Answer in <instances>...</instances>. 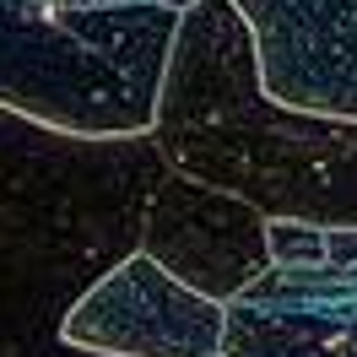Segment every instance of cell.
Returning a JSON list of instances; mask_svg holds the SVG:
<instances>
[{"mask_svg":"<svg viewBox=\"0 0 357 357\" xmlns=\"http://www.w3.org/2000/svg\"><path fill=\"white\" fill-rule=\"evenodd\" d=\"M271 98L357 119V0H238Z\"/></svg>","mask_w":357,"mask_h":357,"instance_id":"cell-7","label":"cell"},{"mask_svg":"<svg viewBox=\"0 0 357 357\" xmlns=\"http://www.w3.org/2000/svg\"><path fill=\"white\" fill-rule=\"evenodd\" d=\"M17 357H119V352L76 347V341H66L60 331H44V335H33V341H22V347H17Z\"/></svg>","mask_w":357,"mask_h":357,"instance_id":"cell-9","label":"cell"},{"mask_svg":"<svg viewBox=\"0 0 357 357\" xmlns=\"http://www.w3.org/2000/svg\"><path fill=\"white\" fill-rule=\"evenodd\" d=\"M0 357H17V341H6V335H0Z\"/></svg>","mask_w":357,"mask_h":357,"instance_id":"cell-11","label":"cell"},{"mask_svg":"<svg viewBox=\"0 0 357 357\" xmlns=\"http://www.w3.org/2000/svg\"><path fill=\"white\" fill-rule=\"evenodd\" d=\"M60 335L119 357H217L227 303L195 292L146 249H135L70 303Z\"/></svg>","mask_w":357,"mask_h":357,"instance_id":"cell-5","label":"cell"},{"mask_svg":"<svg viewBox=\"0 0 357 357\" xmlns=\"http://www.w3.org/2000/svg\"><path fill=\"white\" fill-rule=\"evenodd\" d=\"M217 357H222V352H217Z\"/></svg>","mask_w":357,"mask_h":357,"instance_id":"cell-13","label":"cell"},{"mask_svg":"<svg viewBox=\"0 0 357 357\" xmlns=\"http://www.w3.org/2000/svg\"><path fill=\"white\" fill-rule=\"evenodd\" d=\"M168 157L157 135L92 141L0 109V335L33 341L141 249L152 184Z\"/></svg>","mask_w":357,"mask_h":357,"instance_id":"cell-2","label":"cell"},{"mask_svg":"<svg viewBox=\"0 0 357 357\" xmlns=\"http://www.w3.org/2000/svg\"><path fill=\"white\" fill-rule=\"evenodd\" d=\"M168 6H195V0H168Z\"/></svg>","mask_w":357,"mask_h":357,"instance_id":"cell-12","label":"cell"},{"mask_svg":"<svg viewBox=\"0 0 357 357\" xmlns=\"http://www.w3.org/2000/svg\"><path fill=\"white\" fill-rule=\"evenodd\" d=\"M184 6L0 0V109L60 135H152Z\"/></svg>","mask_w":357,"mask_h":357,"instance_id":"cell-3","label":"cell"},{"mask_svg":"<svg viewBox=\"0 0 357 357\" xmlns=\"http://www.w3.org/2000/svg\"><path fill=\"white\" fill-rule=\"evenodd\" d=\"M152 135L168 168L222 184L266 217L357 222V119L271 98L238 0L184 6Z\"/></svg>","mask_w":357,"mask_h":357,"instance_id":"cell-1","label":"cell"},{"mask_svg":"<svg viewBox=\"0 0 357 357\" xmlns=\"http://www.w3.org/2000/svg\"><path fill=\"white\" fill-rule=\"evenodd\" d=\"M141 249L195 292L233 303L271 271V217L222 184L162 168L146 201Z\"/></svg>","mask_w":357,"mask_h":357,"instance_id":"cell-4","label":"cell"},{"mask_svg":"<svg viewBox=\"0 0 357 357\" xmlns=\"http://www.w3.org/2000/svg\"><path fill=\"white\" fill-rule=\"evenodd\" d=\"M325 249H331V266H357V222L325 227Z\"/></svg>","mask_w":357,"mask_h":357,"instance_id":"cell-10","label":"cell"},{"mask_svg":"<svg viewBox=\"0 0 357 357\" xmlns=\"http://www.w3.org/2000/svg\"><path fill=\"white\" fill-rule=\"evenodd\" d=\"M325 227L303 217H271V266H325Z\"/></svg>","mask_w":357,"mask_h":357,"instance_id":"cell-8","label":"cell"},{"mask_svg":"<svg viewBox=\"0 0 357 357\" xmlns=\"http://www.w3.org/2000/svg\"><path fill=\"white\" fill-rule=\"evenodd\" d=\"M222 357H357V266H271L227 303Z\"/></svg>","mask_w":357,"mask_h":357,"instance_id":"cell-6","label":"cell"}]
</instances>
